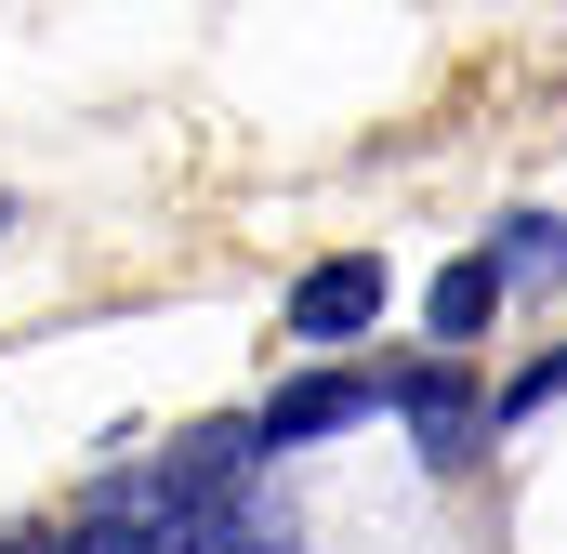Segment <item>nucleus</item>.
<instances>
[{
	"label": "nucleus",
	"instance_id": "7ed1b4c3",
	"mask_svg": "<svg viewBox=\"0 0 567 554\" xmlns=\"http://www.w3.org/2000/svg\"><path fill=\"white\" fill-rule=\"evenodd\" d=\"M488 317H502V265H488V252H462V265L423 290V330H435V343H475Z\"/></svg>",
	"mask_w": 567,
	"mask_h": 554
},
{
	"label": "nucleus",
	"instance_id": "423d86ee",
	"mask_svg": "<svg viewBox=\"0 0 567 554\" xmlns=\"http://www.w3.org/2000/svg\"><path fill=\"white\" fill-rule=\"evenodd\" d=\"M488 265H502V277H567V225H528V238L488 252Z\"/></svg>",
	"mask_w": 567,
	"mask_h": 554
},
{
	"label": "nucleus",
	"instance_id": "39448f33",
	"mask_svg": "<svg viewBox=\"0 0 567 554\" xmlns=\"http://www.w3.org/2000/svg\"><path fill=\"white\" fill-rule=\"evenodd\" d=\"M303 542V515H290L278 489H238V502H225V554H290Z\"/></svg>",
	"mask_w": 567,
	"mask_h": 554
},
{
	"label": "nucleus",
	"instance_id": "20e7f679",
	"mask_svg": "<svg viewBox=\"0 0 567 554\" xmlns=\"http://www.w3.org/2000/svg\"><path fill=\"white\" fill-rule=\"evenodd\" d=\"M396 410L423 422V449H435V462H462V449H475V397H462L449 370H396Z\"/></svg>",
	"mask_w": 567,
	"mask_h": 554
},
{
	"label": "nucleus",
	"instance_id": "0eeeda50",
	"mask_svg": "<svg viewBox=\"0 0 567 554\" xmlns=\"http://www.w3.org/2000/svg\"><path fill=\"white\" fill-rule=\"evenodd\" d=\"M567 397V357H542V370H528V383H515V397H502V422H528V410H555Z\"/></svg>",
	"mask_w": 567,
	"mask_h": 554
},
{
	"label": "nucleus",
	"instance_id": "f03ea898",
	"mask_svg": "<svg viewBox=\"0 0 567 554\" xmlns=\"http://www.w3.org/2000/svg\"><path fill=\"white\" fill-rule=\"evenodd\" d=\"M383 317V265L370 252H330L317 277H290V343H357Z\"/></svg>",
	"mask_w": 567,
	"mask_h": 554
},
{
	"label": "nucleus",
	"instance_id": "f257e3e1",
	"mask_svg": "<svg viewBox=\"0 0 567 554\" xmlns=\"http://www.w3.org/2000/svg\"><path fill=\"white\" fill-rule=\"evenodd\" d=\"M396 410V370H303L278 383V410H265V449H303V435H343V422Z\"/></svg>",
	"mask_w": 567,
	"mask_h": 554
}]
</instances>
